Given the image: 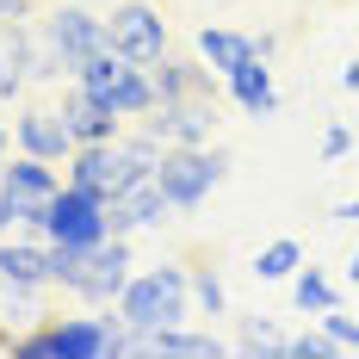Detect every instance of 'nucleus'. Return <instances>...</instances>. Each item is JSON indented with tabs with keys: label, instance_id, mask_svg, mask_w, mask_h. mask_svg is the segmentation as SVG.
<instances>
[{
	"label": "nucleus",
	"instance_id": "f257e3e1",
	"mask_svg": "<svg viewBox=\"0 0 359 359\" xmlns=\"http://www.w3.org/2000/svg\"><path fill=\"white\" fill-rule=\"evenodd\" d=\"M19 359H137V334L118 323V310H74V316H37L13 334Z\"/></svg>",
	"mask_w": 359,
	"mask_h": 359
},
{
	"label": "nucleus",
	"instance_id": "f03ea898",
	"mask_svg": "<svg viewBox=\"0 0 359 359\" xmlns=\"http://www.w3.org/2000/svg\"><path fill=\"white\" fill-rule=\"evenodd\" d=\"M130 273H137L130 236H106V242H93V248H62V242H50V279H56V291L74 297V304H87V310H111L118 291L130 285Z\"/></svg>",
	"mask_w": 359,
	"mask_h": 359
},
{
	"label": "nucleus",
	"instance_id": "7ed1b4c3",
	"mask_svg": "<svg viewBox=\"0 0 359 359\" xmlns=\"http://www.w3.org/2000/svg\"><path fill=\"white\" fill-rule=\"evenodd\" d=\"M118 323L130 334H155V328H180L198 323V304H192V266L186 260H161V266H137L130 285L118 291Z\"/></svg>",
	"mask_w": 359,
	"mask_h": 359
},
{
	"label": "nucleus",
	"instance_id": "20e7f679",
	"mask_svg": "<svg viewBox=\"0 0 359 359\" xmlns=\"http://www.w3.org/2000/svg\"><path fill=\"white\" fill-rule=\"evenodd\" d=\"M56 192H62V168L13 149L0 168V236H43V211Z\"/></svg>",
	"mask_w": 359,
	"mask_h": 359
},
{
	"label": "nucleus",
	"instance_id": "39448f33",
	"mask_svg": "<svg viewBox=\"0 0 359 359\" xmlns=\"http://www.w3.org/2000/svg\"><path fill=\"white\" fill-rule=\"evenodd\" d=\"M69 81L81 87V93H93L100 106H111L118 118H149V111H155V81H149V69L130 62V56H118V50L87 56Z\"/></svg>",
	"mask_w": 359,
	"mask_h": 359
},
{
	"label": "nucleus",
	"instance_id": "423d86ee",
	"mask_svg": "<svg viewBox=\"0 0 359 359\" xmlns=\"http://www.w3.org/2000/svg\"><path fill=\"white\" fill-rule=\"evenodd\" d=\"M223 180H229V149H217V143L161 149V168H155V186L168 192V205H174V211H198Z\"/></svg>",
	"mask_w": 359,
	"mask_h": 359
},
{
	"label": "nucleus",
	"instance_id": "0eeeda50",
	"mask_svg": "<svg viewBox=\"0 0 359 359\" xmlns=\"http://www.w3.org/2000/svg\"><path fill=\"white\" fill-rule=\"evenodd\" d=\"M43 43L62 56V69H81L87 56H100V50H111V37H106V13L100 6H87V0H56L50 13H43Z\"/></svg>",
	"mask_w": 359,
	"mask_h": 359
},
{
	"label": "nucleus",
	"instance_id": "6e6552de",
	"mask_svg": "<svg viewBox=\"0 0 359 359\" xmlns=\"http://www.w3.org/2000/svg\"><path fill=\"white\" fill-rule=\"evenodd\" d=\"M111 223H106V198L100 192H87V186H74L62 180V192L50 198V211H43V242H62V248H93V242H106Z\"/></svg>",
	"mask_w": 359,
	"mask_h": 359
},
{
	"label": "nucleus",
	"instance_id": "1a4fd4ad",
	"mask_svg": "<svg viewBox=\"0 0 359 359\" xmlns=\"http://www.w3.org/2000/svg\"><path fill=\"white\" fill-rule=\"evenodd\" d=\"M106 37H111L118 56H130L143 69L168 56V19H161L155 0H111L106 6Z\"/></svg>",
	"mask_w": 359,
	"mask_h": 359
},
{
	"label": "nucleus",
	"instance_id": "9d476101",
	"mask_svg": "<svg viewBox=\"0 0 359 359\" xmlns=\"http://www.w3.org/2000/svg\"><path fill=\"white\" fill-rule=\"evenodd\" d=\"M168 149H198L217 137V93H186V100H155V111L143 118Z\"/></svg>",
	"mask_w": 359,
	"mask_h": 359
},
{
	"label": "nucleus",
	"instance_id": "9b49d317",
	"mask_svg": "<svg viewBox=\"0 0 359 359\" xmlns=\"http://www.w3.org/2000/svg\"><path fill=\"white\" fill-rule=\"evenodd\" d=\"M13 149L19 155H37V161H69L74 155V137L69 124H62V106H43V100H25V106L13 111Z\"/></svg>",
	"mask_w": 359,
	"mask_h": 359
},
{
	"label": "nucleus",
	"instance_id": "f8f14e48",
	"mask_svg": "<svg viewBox=\"0 0 359 359\" xmlns=\"http://www.w3.org/2000/svg\"><path fill=\"white\" fill-rule=\"evenodd\" d=\"M168 217H174V205H168V192L155 186V174H149V180H130L124 192H111V198H106V223H111V236L161 229Z\"/></svg>",
	"mask_w": 359,
	"mask_h": 359
},
{
	"label": "nucleus",
	"instance_id": "ddd939ff",
	"mask_svg": "<svg viewBox=\"0 0 359 359\" xmlns=\"http://www.w3.org/2000/svg\"><path fill=\"white\" fill-rule=\"evenodd\" d=\"M137 353H149V359H217V353H229V341H223L217 328H192V323H180V328L137 334Z\"/></svg>",
	"mask_w": 359,
	"mask_h": 359
},
{
	"label": "nucleus",
	"instance_id": "4468645a",
	"mask_svg": "<svg viewBox=\"0 0 359 359\" xmlns=\"http://www.w3.org/2000/svg\"><path fill=\"white\" fill-rule=\"evenodd\" d=\"M32 37H37V25H25V19H6L0 25V106H19L25 87H32V74H25Z\"/></svg>",
	"mask_w": 359,
	"mask_h": 359
},
{
	"label": "nucleus",
	"instance_id": "2eb2a0df",
	"mask_svg": "<svg viewBox=\"0 0 359 359\" xmlns=\"http://www.w3.org/2000/svg\"><path fill=\"white\" fill-rule=\"evenodd\" d=\"M192 56H198L217 81H229V74L254 56V32H236V25H198V37H192Z\"/></svg>",
	"mask_w": 359,
	"mask_h": 359
},
{
	"label": "nucleus",
	"instance_id": "dca6fc26",
	"mask_svg": "<svg viewBox=\"0 0 359 359\" xmlns=\"http://www.w3.org/2000/svg\"><path fill=\"white\" fill-rule=\"evenodd\" d=\"M62 124H69L74 143H111V137L124 130V118L111 106H100L93 93H81L74 81H69V93H62Z\"/></svg>",
	"mask_w": 359,
	"mask_h": 359
},
{
	"label": "nucleus",
	"instance_id": "f3484780",
	"mask_svg": "<svg viewBox=\"0 0 359 359\" xmlns=\"http://www.w3.org/2000/svg\"><path fill=\"white\" fill-rule=\"evenodd\" d=\"M149 81H155V100H186V93H217V74L198 62V56H161L149 62Z\"/></svg>",
	"mask_w": 359,
	"mask_h": 359
},
{
	"label": "nucleus",
	"instance_id": "a211bd4d",
	"mask_svg": "<svg viewBox=\"0 0 359 359\" xmlns=\"http://www.w3.org/2000/svg\"><path fill=\"white\" fill-rule=\"evenodd\" d=\"M223 87H229V100L248 111V118H273V111H279V87H273V62H266V56H248Z\"/></svg>",
	"mask_w": 359,
	"mask_h": 359
},
{
	"label": "nucleus",
	"instance_id": "6ab92c4d",
	"mask_svg": "<svg viewBox=\"0 0 359 359\" xmlns=\"http://www.w3.org/2000/svg\"><path fill=\"white\" fill-rule=\"evenodd\" d=\"M297 266H304V242H297V236H279V242H266V248L248 260V273L260 285H291Z\"/></svg>",
	"mask_w": 359,
	"mask_h": 359
},
{
	"label": "nucleus",
	"instance_id": "aec40b11",
	"mask_svg": "<svg viewBox=\"0 0 359 359\" xmlns=\"http://www.w3.org/2000/svg\"><path fill=\"white\" fill-rule=\"evenodd\" d=\"M291 304H297L304 316H316L328 304H341V291H334V279H328L323 266H297V273H291Z\"/></svg>",
	"mask_w": 359,
	"mask_h": 359
},
{
	"label": "nucleus",
	"instance_id": "412c9836",
	"mask_svg": "<svg viewBox=\"0 0 359 359\" xmlns=\"http://www.w3.org/2000/svg\"><path fill=\"white\" fill-rule=\"evenodd\" d=\"M192 304H198L205 323L229 316V291H223V273H217L211 260H192Z\"/></svg>",
	"mask_w": 359,
	"mask_h": 359
},
{
	"label": "nucleus",
	"instance_id": "4be33fe9",
	"mask_svg": "<svg viewBox=\"0 0 359 359\" xmlns=\"http://www.w3.org/2000/svg\"><path fill=\"white\" fill-rule=\"evenodd\" d=\"M285 341H291V334H279L266 316H248V323L229 334V353H248V359H260V353H285Z\"/></svg>",
	"mask_w": 359,
	"mask_h": 359
},
{
	"label": "nucleus",
	"instance_id": "5701e85b",
	"mask_svg": "<svg viewBox=\"0 0 359 359\" xmlns=\"http://www.w3.org/2000/svg\"><path fill=\"white\" fill-rule=\"evenodd\" d=\"M316 328H323V334L334 341V347H341V353H359V316H347L341 304L316 310Z\"/></svg>",
	"mask_w": 359,
	"mask_h": 359
},
{
	"label": "nucleus",
	"instance_id": "b1692460",
	"mask_svg": "<svg viewBox=\"0 0 359 359\" xmlns=\"http://www.w3.org/2000/svg\"><path fill=\"white\" fill-rule=\"evenodd\" d=\"M334 353H341V347L328 341L323 328H304V334H291V341H285V359H334Z\"/></svg>",
	"mask_w": 359,
	"mask_h": 359
},
{
	"label": "nucleus",
	"instance_id": "393cba45",
	"mask_svg": "<svg viewBox=\"0 0 359 359\" xmlns=\"http://www.w3.org/2000/svg\"><path fill=\"white\" fill-rule=\"evenodd\" d=\"M353 155V130L347 124H328L323 130V161H347Z\"/></svg>",
	"mask_w": 359,
	"mask_h": 359
},
{
	"label": "nucleus",
	"instance_id": "a878e982",
	"mask_svg": "<svg viewBox=\"0 0 359 359\" xmlns=\"http://www.w3.org/2000/svg\"><path fill=\"white\" fill-rule=\"evenodd\" d=\"M254 56L273 62V56H279V32H254Z\"/></svg>",
	"mask_w": 359,
	"mask_h": 359
},
{
	"label": "nucleus",
	"instance_id": "bb28decb",
	"mask_svg": "<svg viewBox=\"0 0 359 359\" xmlns=\"http://www.w3.org/2000/svg\"><path fill=\"white\" fill-rule=\"evenodd\" d=\"M328 217H334V223H359V192H353V198H341Z\"/></svg>",
	"mask_w": 359,
	"mask_h": 359
},
{
	"label": "nucleus",
	"instance_id": "cd10ccee",
	"mask_svg": "<svg viewBox=\"0 0 359 359\" xmlns=\"http://www.w3.org/2000/svg\"><path fill=\"white\" fill-rule=\"evenodd\" d=\"M25 13H32V0H0V25L6 19H25Z\"/></svg>",
	"mask_w": 359,
	"mask_h": 359
},
{
	"label": "nucleus",
	"instance_id": "c85d7f7f",
	"mask_svg": "<svg viewBox=\"0 0 359 359\" xmlns=\"http://www.w3.org/2000/svg\"><path fill=\"white\" fill-rule=\"evenodd\" d=\"M341 87H347V93H359V56H353V62H341Z\"/></svg>",
	"mask_w": 359,
	"mask_h": 359
},
{
	"label": "nucleus",
	"instance_id": "c756f323",
	"mask_svg": "<svg viewBox=\"0 0 359 359\" xmlns=\"http://www.w3.org/2000/svg\"><path fill=\"white\" fill-rule=\"evenodd\" d=\"M341 279H347V285H359V248L347 254V260H341Z\"/></svg>",
	"mask_w": 359,
	"mask_h": 359
},
{
	"label": "nucleus",
	"instance_id": "7c9ffc66",
	"mask_svg": "<svg viewBox=\"0 0 359 359\" xmlns=\"http://www.w3.org/2000/svg\"><path fill=\"white\" fill-rule=\"evenodd\" d=\"M6 155H13V130H6V118H0V168H6Z\"/></svg>",
	"mask_w": 359,
	"mask_h": 359
}]
</instances>
